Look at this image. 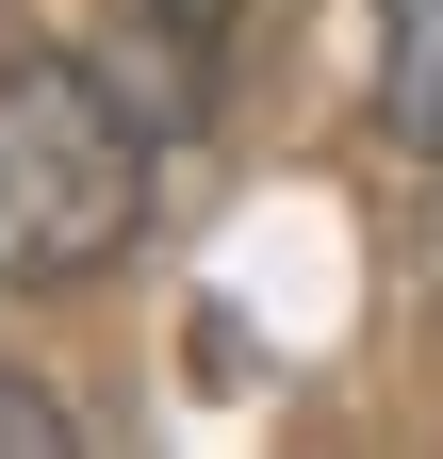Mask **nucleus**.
Listing matches in <instances>:
<instances>
[{
	"label": "nucleus",
	"mask_w": 443,
	"mask_h": 459,
	"mask_svg": "<svg viewBox=\"0 0 443 459\" xmlns=\"http://www.w3.org/2000/svg\"><path fill=\"white\" fill-rule=\"evenodd\" d=\"M148 230V115L83 49L0 66V296H66Z\"/></svg>",
	"instance_id": "f257e3e1"
},
{
	"label": "nucleus",
	"mask_w": 443,
	"mask_h": 459,
	"mask_svg": "<svg viewBox=\"0 0 443 459\" xmlns=\"http://www.w3.org/2000/svg\"><path fill=\"white\" fill-rule=\"evenodd\" d=\"M378 115H395V148L443 164V0H378Z\"/></svg>",
	"instance_id": "f03ea898"
},
{
	"label": "nucleus",
	"mask_w": 443,
	"mask_h": 459,
	"mask_svg": "<svg viewBox=\"0 0 443 459\" xmlns=\"http://www.w3.org/2000/svg\"><path fill=\"white\" fill-rule=\"evenodd\" d=\"M66 443H83V427H66V394L0 361V459H66Z\"/></svg>",
	"instance_id": "7ed1b4c3"
}]
</instances>
